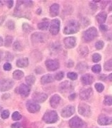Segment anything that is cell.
<instances>
[{"label":"cell","instance_id":"obj_4","mask_svg":"<svg viewBox=\"0 0 112 128\" xmlns=\"http://www.w3.org/2000/svg\"><path fill=\"white\" fill-rule=\"evenodd\" d=\"M13 86V80L10 79H1L0 80V90L2 92L8 91Z\"/></svg>","mask_w":112,"mask_h":128},{"label":"cell","instance_id":"obj_57","mask_svg":"<svg viewBox=\"0 0 112 128\" xmlns=\"http://www.w3.org/2000/svg\"><path fill=\"white\" fill-rule=\"evenodd\" d=\"M108 78H109V80H110L111 81H112V73H111V74H110V75L109 76Z\"/></svg>","mask_w":112,"mask_h":128},{"label":"cell","instance_id":"obj_14","mask_svg":"<svg viewBox=\"0 0 112 128\" xmlns=\"http://www.w3.org/2000/svg\"><path fill=\"white\" fill-rule=\"evenodd\" d=\"M74 112H75V108L72 105H69L61 110V115L63 118H69L72 116L74 114Z\"/></svg>","mask_w":112,"mask_h":128},{"label":"cell","instance_id":"obj_53","mask_svg":"<svg viewBox=\"0 0 112 128\" xmlns=\"http://www.w3.org/2000/svg\"><path fill=\"white\" fill-rule=\"evenodd\" d=\"M75 97H76V94H72V95H70V97H69V98H70V100H74L75 98Z\"/></svg>","mask_w":112,"mask_h":128},{"label":"cell","instance_id":"obj_35","mask_svg":"<svg viewBox=\"0 0 112 128\" xmlns=\"http://www.w3.org/2000/svg\"><path fill=\"white\" fill-rule=\"evenodd\" d=\"M22 116L21 114H20L18 112H14L13 114H12V120L14 121H18L21 119Z\"/></svg>","mask_w":112,"mask_h":128},{"label":"cell","instance_id":"obj_49","mask_svg":"<svg viewBox=\"0 0 112 128\" xmlns=\"http://www.w3.org/2000/svg\"><path fill=\"white\" fill-rule=\"evenodd\" d=\"M7 3V5H8V8L9 9H11L13 5V1H9L6 2Z\"/></svg>","mask_w":112,"mask_h":128},{"label":"cell","instance_id":"obj_3","mask_svg":"<svg viewBox=\"0 0 112 128\" xmlns=\"http://www.w3.org/2000/svg\"><path fill=\"white\" fill-rule=\"evenodd\" d=\"M97 36V30L95 27H91L83 33V40L85 42L93 41Z\"/></svg>","mask_w":112,"mask_h":128},{"label":"cell","instance_id":"obj_27","mask_svg":"<svg viewBox=\"0 0 112 128\" xmlns=\"http://www.w3.org/2000/svg\"><path fill=\"white\" fill-rule=\"evenodd\" d=\"M12 76L14 80H21L23 77V72L20 70H16L13 73Z\"/></svg>","mask_w":112,"mask_h":128},{"label":"cell","instance_id":"obj_37","mask_svg":"<svg viewBox=\"0 0 112 128\" xmlns=\"http://www.w3.org/2000/svg\"><path fill=\"white\" fill-rule=\"evenodd\" d=\"M67 78L72 80H75L77 78V74L74 72H70L67 73Z\"/></svg>","mask_w":112,"mask_h":128},{"label":"cell","instance_id":"obj_36","mask_svg":"<svg viewBox=\"0 0 112 128\" xmlns=\"http://www.w3.org/2000/svg\"><path fill=\"white\" fill-rule=\"evenodd\" d=\"M6 26L9 29H10V30H13L15 28V24H14V22L12 20H9L6 22Z\"/></svg>","mask_w":112,"mask_h":128},{"label":"cell","instance_id":"obj_56","mask_svg":"<svg viewBox=\"0 0 112 128\" xmlns=\"http://www.w3.org/2000/svg\"><path fill=\"white\" fill-rule=\"evenodd\" d=\"M3 43H4V41H3V38L1 37L0 36V46H1L3 45Z\"/></svg>","mask_w":112,"mask_h":128},{"label":"cell","instance_id":"obj_17","mask_svg":"<svg viewBox=\"0 0 112 128\" xmlns=\"http://www.w3.org/2000/svg\"><path fill=\"white\" fill-rule=\"evenodd\" d=\"M48 98V96L45 93L42 92H35L33 95V99L36 102H43Z\"/></svg>","mask_w":112,"mask_h":128},{"label":"cell","instance_id":"obj_33","mask_svg":"<svg viewBox=\"0 0 112 128\" xmlns=\"http://www.w3.org/2000/svg\"><path fill=\"white\" fill-rule=\"evenodd\" d=\"M12 41H13V38L10 36H7L5 38L4 41V46L6 47H9L12 44Z\"/></svg>","mask_w":112,"mask_h":128},{"label":"cell","instance_id":"obj_43","mask_svg":"<svg viewBox=\"0 0 112 128\" xmlns=\"http://www.w3.org/2000/svg\"><path fill=\"white\" fill-rule=\"evenodd\" d=\"M64 77V73L63 72H59V73H56L55 74V80H62Z\"/></svg>","mask_w":112,"mask_h":128},{"label":"cell","instance_id":"obj_45","mask_svg":"<svg viewBox=\"0 0 112 128\" xmlns=\"http://www.w3.org/2000/svg\"><path fill=\"white\" fill-rule=\"evenodd\" d=\"M5 57H6L5 59L7 60H11L13 59V56H12V54L11 53H9V52H7L6 54V56Z\"/></svg>","mask_w":112,"mask_h":128},{"label":"cell","instance_id":"obj_11","mask_svg":"<svg viewBox=\"0 0 112 128\" xmlns=\"http://www.w3.org/2000/svg\"><path fill=\"white\" fill-rule=\"evenodd\" d=\"M83 124V121L77 116L72 118L69 121V125L71 128H82Z\"/></svg>","mask_w":112,"mask_h":128},{"label":"cell","instance_id":"obj_60","mask_svg":"<svg viewBox=\"0 0 112 128\" xmlns=\"http://www.w3.org/2000/svg\"><path fill=\"white\" fill-rule=\"evenodd\" d=\"M2 110V108H1V106H0V112Z\"/></svg>","mask_w":112,"mask_h":128},{"label":"cell","instance_id":"obj_9","mask_svg":"<svg viewBox=\"0 0 112 128\" xmlns=\"http://www.w3.org/2000/svg\"><path fill=\"white\" fill-rule=\"evenodd\" d=\"M26 108L28 111L31 113H35L40 110V106L34 100H28L26 102Z\"/></svg>","mask_w":112,"mask_h":128},{"label":"cell","instance_id":"obj_30","mask_svg":"<svg viewBox=\"0 0 112 128\" xmlns=\"http://www.w3.org/2000/svg\"><path fill=\"white\" fill-rule=\"evenodd\" d=\"M104 68L105 70H107V71H111V70H112V59L109 60L108 61H107L104 64Z\"/></svg>","mask_w":112,"mask_h":128},{"label":"cell","instance_id":"obj_54","mask_svg":"<svg viewBox=\"0 0 112 128\" xmlns=\"http://www.w3.org/2000/svg\"><path fill=\"white\" fill-rule=\"evenodd\" d=\"M3 56H4V53L2 50H0V62L1 61V60L3 59Z\"/></svg>","mask_w":112,"mask_h":128},{"label":"cell","instance_id":"obj_59","mask_svg":"<svg viewBox=\"0 0 112 128\" xmlns=\"http://www.w3.org/2000/svg\"><path fill=\"white\" fill-rule=\"evenodd\" d=\"M109 11H112V5L110 6V7H109Z\"/></svg>","mask_w":112,"mask_h":128},{"label":"cell","instance_id":"obj_39","mask_svg":"<svg viewBox=\"0 0 112 128\" xmlns=\"http://www.w3.org/2000/svg\"><path fill=\"white\" fill-rule=\"evenodd\" d=\"M92 70L94 73H98L102 70V67H101V66H100V65H98V64L94 65V66L92 68Z\"/></svg>","mask_w":112,"mask_h":128},{"label":"cell","instance_id":"obj_25","mask_svg":"<svg viewBox=\"0 0 112 128\" xmlns=\"http://www.w3.org/2000/svg\"><path fill=\"white\" fill-rule=\"evenodd\" d=\"M107 16L105 12H100L99 14L97 15V20L98 23L100 24V25L104 24L107 19Z\"/></svg>","mask_w":112,"mask_h":128},{"label":"cell","instance_id":"obj_2","mask_svg":"<svg viewBox=\"0 0 112 128\" xmlns=\"http://www.w3.org/2000/svg\"><path fill=\"white\" fill-rule=\"evenodd\" d=\"M43 121L45 122V123H55V122H56L58 121V114H57V112L55 111L49 110V111H47L45 113V114L43 115Z\"/></svg>","mask_w":112,"mask_h":128},{"label":"cell","instance_id":"obj_12","mask_svg":"<svg viewBox=\"0 0 112 128\" xmlns=\"http://www.w3.org/2000/svg\"><path fill=\"white\" fill-rule=\"evenodd\" d=\"M74 86L72 83L69 81H64L61 82L59 86V90L61 92H67L73 90Z\"/></svg>","mask_w":112,"mask_h":128},{"label":"cell","instance_id":"obj_44","mask_svg":"<svg viewBox=\"0 0 112 128\" xmlns=\"http://www.w3.org/2000/svg\"><path fill=\"white\" fill-rule=\"evenodd\" d=\"M3 68H4V70L9 71V70H11V65L10 63H5Z\"/></svg>","mask_w":112,"mask_h":128},{"label":"cell","instance_id":"obj_50","mask_svg":"<svg viewBox=\"0 0 112 128\" xmlns=\"http://www.w3.org/2000/svg\"><path fill=\"white\" fill-rule=\"evenodd\" d=\"M5 18H6V16H0V26L3 24V22H4Z\"/></svg>","mask_w":112,"mask_h":128},{"label":"cell","instance_id":"obj_1","mask_svg":"<svg viewBox=\"0 0 112 128\" xmlns=\"http://www.w3.org/2000/svg\"><path fill=\"white\" fill-rule=\"evenodd\" d=\"M80 31V24L76 20L70 21L64 28L65 34H75Z\"/></svg>","mask_w":112,"mask_h":128},{"label":"cell","instance_id":"obj_46","mask_svg":"<svg viewBox=\"0 0 112 128\" xmlns=\"http://www.w3.org/2000/svg\"><path fill=\"white\" fill-rule=\"evenodd\" d=\"M21 128V124L19 123V122H16V123H13L11 124V128Z\"/></svg>","mask_w":112,"mask_h":128},{"label":"cell","instance_id":"obj_34","mask_svg":"<svg viewBox=\"0 0 112 128\" xmlns=\"http://www.w3.org/2000/svg\"><path fill=\"white\" fill-rule=\"evenodd\" d=\"M104 104L107 106L112 105V96H106L104 100Z\"/></svg>","mask_w":112,"mask_h":128},{"label":"cell","instance_id":"obj_13","mask_svg":"<svg viewBox=\"0 0 112 128\" xmlns=\"http://www.w3.org/2000/svg\"><path fill=\"white\" fill-rule=\"evenodd\" d=\"M100 125H109L112 124V117H108L105 114H100L97 120Z\"/></svg>","mask_w":112,"mask_h":128},{"label":"cell","instance_id":"obj_42","mask_svg":"<svg viewBox=\"0 0 112 128\" xmlns=\"http://www.w3.org/2000/svg\"><path fill=\"white\" fill-rule=\"evenodd\" d=\"M9 117V111L7 110H5L1 112V118L2 119H7Z\"/></svg>","mask_w":112,"mask_h":128},{"label":"cell","instance_id":"obj_58","mask_svg":"<svg viewBox=\"0 0 112 128\" xmlns=\"http://www.w3.org/2000/svg\"><path fill=\"white\" fill-rule=\"evenodd\" d=\"M40 13H41V9H38V11H37V14H40Z\"/></svg>","mask_w":112,"mask_h":128},{"label":"cell","instance_id":"obj_6","mask_svg":"<svg viewBox=\"0 0 112 128\" xmlns=\"http://www.w3.org/2000/svg\"><path fill=\"white\" fill-rule=\"evenodd\" d=\"M60 22L59 19L55 18L51 21L50 24V32L53 35H57L60 32Z\"/></svg>","mask_w":112,"mask_h":128},{"label":"cell","instance_id":"obj_29","mask_svg":"<svg viewBox=\"0 0 112 128\" xmlns=\"http://www.w3.org/2000/svg\"><path fill=\"white\" fill-rule=\"evenodd\" d=\"M35 81H36V78L33 76H28L26 77V82L27 83V86L33 85Z\"/></svg>","mask_w":112,"mask_h":128},{"label":"cell","instance_id":"obj_19","mask_svg":"<svg viewBox=\"0 0 112 128\" xmlns=\"http://www.w3.org/2000/svg\"><path fill=\"white\" fill-rule=\"evenodd\" d=\"M60 97L58 95H54L53 96L51 97L50 98V106L53 108H56L60 104Z\"/></svg>","mask_w":112,"mask_h":128},{"label":"cell","instance_id":"obj_55","mask_svg":"<svg viewBox=\"0 0 112 128\" xmlns=\"http://www.w3.org/2000/svg\"><path fill=\"white\" fill-rule=\"evenodd\" d=\"M106 78V76H105V75H101L100 76H99V79L100 80H104V79Z\"/></svg>","mask_w":112,"mask_h":128},{"label":"cell","instance_id":"obj_7","mask_svg":"<svg viewBox=\"0 0 112 128\" xmlns=\"http://www.w3.org/2000/svg\"><path fill=\"white\" fill-rule=\"evenodd\" d=\"M45 66L47 69L50 71H54L59 68L60 67V63L58 60L55 59H48L45 61Z\"/></svg>","mask_w":112,"mask_h":128},{"label":"cell","instance_id":"obj_28","mask_svg":"<svg viewBox=\"0 0 112 128\" xmlns=\"http://www.w3.org/2000/svg\"><path fill=\"white\" fill-rule=\"evenodd\" d=\"M89 54V49L87 46H82L79 48V54L82 57H85Z\"/></svg>","mask_w":112,"mask_h":128},{"label":"cell","instance_id":"obj_51","mask_svg":"<svg viewBox=\"0 0 112 128\" xmlns=\"http://www.w3.org/2000/svg\"><path fill=\"white\" fill-rule=\"evenodd\" d=\"M9 96H10V95H9V94H8V93L4 94V95H3V96H2V99H3V100H5V99H8V98H9Z\"/></svg>","mask_w":112,"mask_h":128},{"label":"cell","instance_id":"obj_20","mask_svg":"<svg viewBox=\"0 0 112 128\" xmlns=\"http://www.w3.org/2000/svg\"><path fill=\"white\" fill-rule=\"evenodd\" d=\"M60 6L58 4H53L50 7V15L52 17H55L59 14Z\"/></svg>","mask_w":112,"mask_h":128},{"label":"cell","instance_id":"obj_24","mask_svg":"<svg viewBox=\"0 0 112 128\" xmlns=\"http://www.w3.org/2000/svg\"><path fill=\"white\" fill-rule=\"evenodd\" d=\"M88 68V66L85 62H80L77 65L76 69L80 73H84Z\"/></svg>","mask_w":112,"mask_h":128},{"label":"cell","instance_id":"obj_10","mask_svg":"<svg viewBox=\"0 0 112 128\" xmlns=\"http://www.w3.org/2000/svg\"><path fill=\"white\" fill-rule=\"evenodd\" d=\"M93 94V90L91 88H86L81 90L80 92V98L82 100H89Z\"/></svg>","mask_w":112,"mask_h":128},{"label":"cell","instance_id":"obj_32","mask_svg":"<svg viewBox=\"0 0 112 128\" xmlns=\"http://www.w3.org/2000/svg\"><path fill=\"white\" fill-rule=\"evenodd\" d=\"M13 49L16 51H21L22 50V46L20 42L15 41L13 45Z\"/></svg>","mask_w":112,"mask_h":128},{"label":"cell","instance_id":"obj_16","mask_svg":"<svg viewBox=\"0 0 112 128\" xmlns=\"http://www.w3.org/2000/svg\"><path fill=\"white\" fill-rule=\"evenodd\" d=\"M64 44L67 48H72L76 46V38L73 36L67 37L64 39Z\"/></svg>","mask_w":112,"mask_h":128},{"label":"cell","instance_id":"obj_15","mask_svg":"<svg viewBox=\"0 0 112 128\" xmlns=\"http://www.w3.org/2000/svg\"><path fill=\"white\" fill-rule=\"evenodd\" d=\"M30 91H31V88L28 86L25 85V84H21L18 87V92L23 98L28 97L30 94Z\"/></svg>","mask_w":112,"mask_h":128},{"label":"cell","instance_id":"obj_40","mask_svg":"<svg viewBox=\"0 0 112 128\" xmlns=\"http://www.w3.org/2000/svg\"><path fill=\"white\" fill-rule=\"evenodd\" d=\"M102 59V57H101V55L99 54H94V55L92 56V60L94 63H97L100 61Z\"/></svg>","mask_w":112,"mask_h":128},{"label":"cell","instance_id":"obj_41","mask_svg":"<svg viewBox=\"0 0 112 128\" xmlns=\"http://www.w3.org/2000/svg\"><path fill=\"white\" fill-rule=\"evenodd\" d=\"M104 46V43L102 41H97L96 44H95V47L97 50H101L103 48Z\"/></svg>","mask_w":112,"mask_h":128},{"label":"cell","instance_id":"obj_47","mask_svg":"<svg viewBox=\"0 0 112 128\" xmlns=\"http://www.w3.org/2000/svg\"><path fill=\"white\" fill-rule=\"evenodd\" d=\"M99 28H100V30L102 31V32H107L108 30V27L104 24H101Z\"/></svg>","mask_w":112,"mask_h":128},{"label":"cell","instance_id":"obj_61","mask_svg":"<svg viewBox=\"0 0 112 128\" xmlns=\"http://www.w3.org/2000/svg\"></svg>","mask_w":112,"mask_h":128},{"label":"cell","instance_id":"obj_23","mask_svg":"<svg viewBox=\"0 0 112 128\" xmlns=\"http://www.w3.org/2000/svg\"><path fill=\"white\" fill-rule=\"evenodd\" d=\"M16 66L18 68H25L28 65V59L27 58H19L16 60Z\"/></svg>","mask_w":112,"mask_h":128},{"label":"cell","instance_id":"obj_52","mask_svg":"<svg viewBox=\"0 0 112 128\" xmlns=\"http://www.w3.org/2000/svg\"><path fill=\"white\" fill-rule=\"evenodd\" d=\"M90 7L91 8H93L94 10H96V9H97V6L96 4H94L93 3H90Z\"/></svg>","mask_w":112,"mask_h":128},{"label":"cell","instance_id":"obj_18","mask_svg":"<svg viewBox=\"0 0 112 128\" xmlns=\"http://www.w3.org/2000/svg\"><path fill=\"white\" fill-rule=\"evenodd\" d=\"M81 82L85 86H90L94 82V77L90 74H85L81 78Z\"/></svg>","mask_w":112,"mask_h":128},{"label":"cell","instance_id":"obj_48","mask_svg":"<svg viewBox=\"0 0 112 128\" xmlns=\"http://www.w3.org/2000/svg\"><path fill=\"white\" fill-rule=\"evenodd\" d=\"M73 65H74V62H73L72 60H69V61H67V63H66V66H67V67H69V68L72 67Z\"/></svg>","mask_w":112,"mask_h":128},{"label":"cell","instance_id":"obj_22","mask_svg":"<svg viewBox=\"0 0 112 128\" xmlns=\"http://www.w3.org/2000/svg\"><path fill=\"white\" fill-rule=\"evenodd\" d=\"M54 78L52 75L50 74H46L44 75L43 76H42V78H40V82L42 84L45 85V84H48V83H50V82H53Z\"/></svg>","mask_w":112,"mask_h":128},{"label":"cell","instance_id":"obj_5","mask_svg":"<svg viewBox=\"0 0 112 128\" xmlns=\"http://www.w3.org/2000/svg\"><path fill=\"white\" fill-rule=\"evenodd\" d=\"M31 41L34 44H38V43H44L46 41L47 37L44 34L40 33V32H36L31 35Z\"/></svg>","mask_w":112,"mask_h":128},{"label":"cell","instance_id":"obj_62","mask_svg":"<svg viewBox=\"0 0 112 128\" xmlns=\"http://www.w3.org/2000/svg\"></svg>","mask_w":112,"mask_h":128},{"label":"cell","instance_id":"obj_38","mask_svg":"<svg viewBox=\"0 0 112 128\" xmlns=\"http://www.w3.org/2000/svg\"><path fill=\"white\" fill-rule=\"evenodd\" d=\"M95 88L99 92H102L104 90V86L103 84L98 82V83L95 84Z\"/></svg>","mask_w":112,"mask_h":128},{"label":"cell","instance_id":"obj_21","mask_svg":"<svg viewBox=\"0 0 112 128\" xmlns=\"http://www.w3.org/2000/svg\"><path fill=\"white\" fill-rule=\"evenodd\" d=\"M50 50L53 54H58L61 50V45L58 42H55L50 44Z\"/></svg>","mask_w":112,"mask_h":128},{"label":"cell","instance_id":"obj_31","mask_svg":"<svg viewBox=\"0 0 112 128\" xmlns=\"http://www.w3.org/2000/svg\"><path fill=\"white\" fill-rule=\"evenodd\" d=\"M23 31L25 32V33H30V32H31L33 30V28L32 26H31L29 24H28L26 23H24L23 24Z\"/></svg>","mask_w":112,"mask_h":128},{"label":"cell","instance_id":"obj_8","mask_svg":"<svg viewBox=\"0 0 112 128\" xmlns=\"http://www.w3.org/2000/svg\"><path fill=\"white\" fill-rule=\"evenodd\" d=\"M79 113L84 117H90L91 115L90 107L85 103H80L78 106Z\"/></svg>","mask_w":112,"mask_h":128},{"label":"cell","instance_id":"obj_26","mask_svg":"<svg viewBox=\"0 0 112 128\" xmlns=\"http://www.w3.org/2000/svg\"><path fill=\"white\" fill-rule=\"evenodd\" d=\"M49 26V22L46 20H43V21H42L40 23H38V28L40 29V30H43V31H44V30H47V28H48Z\"/></svg>","mask_w":112,"mask_h":128}]
</instances>
